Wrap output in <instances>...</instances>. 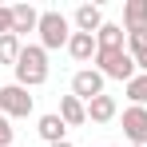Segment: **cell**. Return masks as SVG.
Returning <instances> with one entry per match:
<instances>
[{
  "label": "cell",
  "instance_id": "1",
  "mask_svg": "<svg viewBox=\"0 0 147 147\" xmlns=\"http://www.w3.org/2000/svg\"><path fill=\"white\" fill-rule=\"evenodd\" d=\"M16 84L20 88H40V84H48V52L40 48V44H24V52H20V60H16Z\"/></svg>",
  "mask_w": 147,
  "mask_h": 147
},
{
  "label": "cell",
  "instance_id": "6",
  "mask_svg": "<svg viewBox=\"0 0 147 147\" xmlns=\"http://www.w3.org/2000/svg\"><path fill=\"white\" fill-rule=\"evenodd\" d=\"M68 56H72L76 64H96V56H99L96 36H88V32H72V40H68Z\"/></svg>",
  "mask_w": 147,
  "mask_h": 147
},
{
  "label": "cell",
  "instance_id": "17",
  "mask_svg": "<svg viewBox=\"0 0 147 147\" xmlns=\"http://www.w3.org/2000/svg\"><path fill=\"white\" fill-rule=\"evenodd\" d=\"M127 52H131V60L143 56L147 52V32H131V36H127Z\"/></svg>",
  "mask_w": 147,
  "mask_h": 147
},
{
  "label": "cell",
  "instance_id": "18",
  "mask_svg": "<svg viewBox=\"0 0 147 147\" xmlns=\"http://www.w3.org/2000/svg\"><path fill=\"white\" fill-rule=\"evenodd\" d=\"M0 36H16L12 32V8H4V4H0Z\"/></svg>",
  "mask_w": 147,
  "mask_h": 147
},
{
  "label": "cell",
  "instance_id": "5",
  "mask_svg": "<svg viewBox=\"0 0 147 147\" xmlns=\"http://www.w3.org/2000/svg\"><path fill=\"white\" fill-rule=\"evenodd\" d=\"M103 76L96 72V68H80V72L72 76V96L76 99H84V103H92L96 96H103Z\"/></svg>",
  "mask_w": 147,
  "mask_h": 147
},
{
  "label": "cell",
  "instance_id": "10",
  "mask_svg": "<svg viewBox=\"0 0 147 147\" xmlns=\"http://www.w3.org/2000/svg\"><path fill=\"white\" fill-rule=\"evenodd\" d=\"M115 115H119V103H115V96H107V92L88 103V119L92 123H111Z\"/></svg>",
  "mask_w": 147,
  "mask_h": 147
},
{
  "label": "cell",
  "instance_id": "11",
  "mask_svg": "<svg viewBox=\"0 0 147 147\" xmlns=\"http://www.w3.org/2000/svg\"><path fill=\"white\" fill-rule=\"evenodd\" d=\"M40 28V12L32 4H12V32L24 36V32H36Z\"/></svg>",
  "mask_w": 147,
  "mask_h": 147
},
{
  "label": "cell",
  "instance_id": "22",
  "mask_svg": "<svg viewBox=\"0 0 147 147\" xmlns=\"http://www.w3.org/2000/svg\"><path fill=\"white\" fill-rule=\"evenodd\" d=\"M135 147H147V139H143V143H135Z\"/></svg>",
  "mask_w": 147,
  "mask_h": 147
},
{
  "label": "cell",
  "instance_id": "15",
  "mask_svg": "<svg viewBox=\"0 0 147 147\" xmlns=\"http://www.w3.org/2000/svg\"><path fill=\"white\" fill-rule=\"evenodd\" d=\"M20 36H0V68H16V60H20Z\"/></svg>",
  "mask_w": 147,
  "mask_h": 147
},
{
  "label": "cell",
  "instance_id": "16",
  "mask_svg": "<svg viewBox=\"0 0 147 147\" xmlns=\"http://www.w3.org/2000/svg\"><path fill=\"white\" fill-rule=\"evenodd\" d=\"M123 92H127V99H131V107H147V76L139 72L131 84H123Z\"/></svg>",
  "mask_w": 147,
  "mask_h": 147
},
{
  "label": "cell",
  "instance_id": "21",
  "mask_svg": "<svg viewBox=\"0 0 147 147\" xmlns=\"http://www.w3.org/2000/svg\"><path fill=\"white\" fill-rule=\"evenodd\" d=\"M52 147H72V143H68V139H64V143H52Z\"/></svg>",
  "mask_w": 147,
  "mask_h": 147
},
{
  "label": "cell",
  "instance_id": "9",
  "mask_svg": "<svg viewBox=\"0 0 147 147\" xmlns=\"http://www.w3.org/2000/svg\"><path fill=\"white\" fill-rule=\"evenodd\" d=\"M123 135L131 143H143L147 139V107H127L123 111Z\"/></svg>",
  "mask_w": 147,
  "mask_h": 147
},
{
  "label": "cell",
  "instance_id": "19",
  "mask_svg": "<svg viewBox=\"0 0 147 147\" xmlns=\"http://www.w3.org/2000/svg\"><path fill=\"white\" fill-rule=\"evenodd\" d=\"M0 147H12V119L0 115Z\"/></svg>",
  "mask_w": 147,
  "mask_h": 147
},
{
  "label": "cell",
  "instance_id": "20",
  "mask_svg": "<svg viewBox=\"0 0 147 147\" xmlns=\"http://www.w3.org/2000/svg\"><path fill=\"white\" fill-rule=\"evenodd\" d=\"M135 68H139V72L147 76V52H143V56H135Z\"/></svg>",
  "mask_w": 147,
  "mask_h": 147
},
{
  "label": "cell",
  "instance_id": "12",
  "mask_svg": "<svg viewBox=\"0 0 147 147\" xmlns=\"http://www.w3.org/2000/svg\"><path fill=\"white\" fill-rule=\"evenodd\" d=\"M123 28L131 32H147V0H127L123 4Z\"/></svg>",
  "mask_w": 147,
  "mask_h": 147
},
{
  "label": "cell",
  "instance_id": "8",
  "mask_svg": "<svg viewBox=\"0 0 147 147\" xmlns=\"http://www.w3.org/2000/svg\"><path fill=\"white\" fill-rule=\"evenodd\" d=\"M72 28L76 32H88V36H96L99 28H103V8L99 4H80L72 16Z\"/></svg>",
  "mask_w": 147,
  "mask_h": 147
},
{
  "label": "cell",
  "instance_id": "3",
  "mask_svg": "<svg viewBox=\"0 0 147 147\" xmlns=\"http://www.w3.org/2000/svg\"><path fill=\"white\" fill-rule=\"evenodd\" d=\"M96 72L103 76V80L131 84V80L139 76V68H135V60H131V52H127V48H115V52H103V48H99V56H96Z\"/></svg>",
  "mask_w": 147,
  "mask_h": 147
},
{
  "label": "cell",
  "instance_id": "2",
  "mask_svg": "<svg viewBox=\"0 0 147 147\" xmlns=\"http://www.w3.org/2000/svg\"><path fill=\"white\" fill-rule=\"evenodd\" d=\"M40 48L44 52H56V48H68V40H72V20L64 16V12H56V8H48V12H40Z\"/></svg>",
  "mask_w": 147,
  "mask_h": 147
},
{
  "label": "cell",
  "instance_id": "7",
  "mask_svg": "<svg viewBox=\"0 0 147 147\" xmlns=\"http://www.w3.org/2000/svg\"><path fill=\"white\" fill-rule=\"evenodd\" d=\"M36 131H40V139H44L48 147L68 139V123L60 119V111H48V115H40V119H36Z\"/></svg>",
  "mask_w": 147,
  "mask_h": 147
},
{
  "label": "cell",
  "instance_id": "13",
  "mask_svg": "<svg viewBox=\"0 0 147 147\" xmlns=\"http://www.w3.org/2000/svg\"><path fill=\"white\" fill-rule=\"evenodd\" d=\"M60 119L68 123V127H84L88 123V103L76 99V96H64L60 99Z\"/></svg>",
  "mask_w": 147,
  "mask_h": 147
},
{
  "label": "cell",
  "instance_id": "4",
  "mask_svg": "<svg viewBox=\"0 0 147 147\" xmlns=\"http://www.w3.org/2000/svg\"><path fill=\"white\" fill-rule=\"evenodd\" d=\"M32 111H36V96H28V88H20V84H4L0 88V115L28 119Z\"/></svg>",
  "mask_w": 147,
  "mask_h": 147
},
{
  "label": "cell",
  "instance_id": "14",
  "mask_svg": "<svg viewBox=\"0 0 147 147\" xmlns=\"http://www.w3.org/2000/svg\"><path fill=\"white\" fill-rule=\"evenodd\" d=\"M96 44L103 52H115V48H127V32H123V24H107L103 20V28L96 32Z\"/></svg>",
  "mask_w": 147,
  "mask_h": 147
}]
</instances>
